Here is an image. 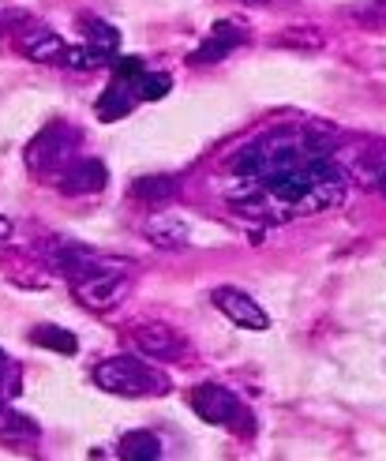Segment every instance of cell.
I'll use <instances>...</instances> for the list:
<instances>
[{
  "mask_svg": "<svg viewBox=\"0 0 386 461\" xmlns=\"http://www.w3.org/2000/svg\"><path fill=\"white\" fill-rule=\"evenodd\" d=\"M346 150L327 128L278 124L225 161L221 192L233 214L282 225L330 211L346 199Z\"/></svg>",
  "mask_w": 386,
  "mask_h": 461,
  "instance_id": "1",
  "label": "cell"
},
{
  "mask_svg": "<svg viewBox=\"0 0 386 461\" xmlns=\"http://www.w3.org/2000/svg\"><path fill=\"white\" fill-rule=\"evenodd\" d=\"M131 282H135V270L128 259H105L98 251L76 274H67V289H72V296L90 312L117 308L131 293Z\"/></svg>",
  "mask_w": 386,
  "mask_h": 461,
  "instance_id": "2",
  "label": "cell"
},
{
  "mask_svg": "<svg viewBox=\"0 0 386 461\" xmlns=\"http://www.w3.org/2000/svg\"><path fill=\"white\" fill-rule=\"evenodd\" d=\"M90 379H94L98 390L117 394V398H166L169 394V375L150 367L147 360H135V357L98 360Z\"/></svg>",
  "mask_w": 386,
  "mask_h": 461,
  "instance_id": "3",
  "label": "cell"
},
{
  "mask_svg": "<svg viewBox=\"0 0 386 461\" xmlns=\"http://www.w3.org/2000/svg\"><path fill=\"white\" fill-rule=\"evenodd\" d=\"M192 409H195V417L199 420H207L214 428H225V431H233V435H252L256 431V412L247 409L233 390H225L218 383H199L192 390Z\"/></svg>",
  "mask_w": 386,
  "mask_h": 461,
  "instance_id": "4",
  "label": "cell"
},
{
  "mask_svg": "<svg viewBox=\"0 0 386 461\" xmlns=\"http://www.w3.org/2000/svg\"><path fill=\"white\" fill-rule=\"evenodd\" d=\"M76 150H79V131L64 121H53L45 124L34 140L27 143V169L38 173V176H57L67 161H76Z\"/></svg>",
  "mask_w": 386,
  "mask_h": 461,
  "instance_id": "5",
  "label": "cell"
},
{
  "mask_svg": "<svg viewBox=\"0 0 386 461\" xmlns=\"http://www.w3.org/2000/svg\"><path fill=\"white\" fill-rule=\"evenodd\" d=\"M147 76V64L139 57H117L112 60V83L105 86V95L98 98L94 113H98V121L112 124V121H121L128 117V113L139 105V83Z\"/></svg>",
  "mask_w": 386,
  "mask_h": 461,
  "instance_id": "6",
  "label": "cell"
},
{
  "mask_svg": "<svg viewBox=\"0 0 386 461\" xmlns=\"http://www.w3.org/2000/svg\"><path fill=\"white\" fill-rule=\"evenodd\" d=\"M211 301L225 319L237 322V327H244V330H266L270 327L266 308L256 301V296H247L244 289H237V285H218L211 293Z\"/></svg>",
  "mask_w": 386,
  "mask_h": 461,
  "instance_id": "7",
  "label": "cell"
},
{
  "mask_svg": "<svg viewBox=\"0 0 386 461\" xmlns=\"http://www.w3.org/2000/svg\"><path fill=\"white\" fill-rule=\"evenodd\" d=\"M131 341L150 360H176L188 353V341L166 322H139V327H131Z\"/></svg>",
  "mask_w": 386,
  "mask_h": 461,
  "instance_id": "8",
  "label": "cell"
},
{
  "mask_svg": "<svg viewBox=\"0 0 386 461\" xmlns=\"http://www.w3.org/2000/svg\"><path fill=\"white\" fill-rule=\"evenodd\" d=\"M109 184V169L98 158H76L57 173V188L64 195H94Z\"/></svg>",
  "mask_w": 386,
  "mask_h": 461,
  "instance_id": "9",
  "label": "cell"
},
{
  "mask_svg": "<svg viewBox=\"0 0 386 461\" xmlns=\"http://www.w3.org/2000/svg\"><path fill=\"white\" fill-rule=\"evenodd\" d=\"M244 38H247V34L237 27V23L221 19V23H214V31L207 34V41H202V45H199V50H195L188 60H192V64H218V60L229 57V53L237 50V45H240Z\"/></svg>",
  "mask_w": 386,
  "mask_h": 461,
  "instance_id": "10",
  "label": "cell"
},
{
  "mask_svg": "<svg viewBox=\"0 0 386 461\" xmlns=\"http://www.w3.org/2000/svg\"><path fill=\"white\" fill-rule=\"evenodd\" d=\"M19 50L27 53V60L34 64H60L64 60V38L57 31H45V27H34L31 34H22L19 38Z\"/></svg>",
  "mask_w": 386,
  "mask_h": 461,
  "instance_id": "11",
  "label": "cell"
},
{
  "mask_svg": "<svg viewBox=\"0 0 386 461\" xmlns=\"http://www.w3.org/2000/svg\"><path fill=\"white\" fill-rule=\"evenodd\" d=\"M188 221L176 218V214H157L147 221V240L154 248H184L188 244Z\"/></svg>",
  "mask_w": 386,
  "mask_h": 461,
  "instance_id": "12",
  "label": "cell"
},
{
  "mask_svg": "<svg viewBox=\"0 0 386 461\" xmlns=\"http://www.w3.org/2000/svg\"><path fill=\"white\" fill-rule=\"evenodd\" d=\"M38 439V424L31 417L15 412L4 398H0V443L8 447H22V443H34Z\"/></svg>",
  "mask_w": 386,
  "mask_h": 461,
  "instance_id": "13",
  "label": "cell"
},
{
  "mask_svg": "<svg viewBox=\"0 0 386 461\" xmlns=\"http://www.w3.org/2000/svg\"><path fill=\"white\" fill-rule=\"evenodd\" d=\"M131 195L135 199H147V203H169L173 195H180V176H169V173L139 176V180L131 184Z\"/></svg>",
  "mask_w": 386,
  "mask_h": 461,
  "instance_id": "14",
  "label": "cell"
},
{
  "mask_svg": "<svg viewBox=\"0 0 386 461\" xmlns=\"http://www.w3.org/2000/svg\"><path fill=\"white\" fill-rule=\"evenodd\" d=\"M162 439L154 431H128L121 439V457L124 461H157L162 457Z\"/></svg>",
  "mask_w": 386,
  "mask_h": 461,
  "instance_id": "15",
  "label": "cell"
},
{
  "mask_svg": "<svg viewBox=\"0 0 386 461\" xmlns=\"http://www.w3.org/2000/svg\"><path fill=\"white\" fill-rule=\"evenodd\" d=\"M112 60H117V53H105V50H98V45L83 41V45H67L60 64H64V68H72V72H94V68L112 64Z\"/></svg>",
  "mask_w": 386,
  "mask_h": 461,
  "instance_id": "16",
  "label": "cell"
},
{
  "mask_svg": "<svg viewBox=\"0 0 386 461\" xmlns=\"http://www.w3.org/2000/svg\"><path fill=\"white\" fill-rule=\"evenodd\" d=\"M31 341L34 345H41V349H53V353H64V357H76L79 353V341H76V334L72 330H64V327H34L31 330Z\"/></svg>",
  "mask_w": 386,
  "mask_h": 461,
  "instance_id": "17",
  "label": "cell"
},
{
  "mask_svg": "<svg viewBox=\"0 0 386 461\" xmlns=\"http://www.w3.org/2000/svg\"><path fill=\"white\" fill-rule=\"evenodd\" d=\"M274 45H285V50H319L323 45V34L315 27H289L274 38Z\"/></svg>",
  "mask_w": 386,
  "mask_h": 461,
  "instance_id": "18",
  "label": "cell"
},
{
  "mask_svg": "<svg viewBox=\"0 0 386 461\" xmlns=\"http://www.w3.org/2000/svg\"><path fill=\"white\" fill-rule=\"evenodd\" d=\"M83 27H86V41L90 45H98V50H105V53H117V45H121V31L117 27H109V23H102V19H86Z\"/></svg>",
  "mask_w": 386,
  "mask_h": 461,
  "instance_id": "19",
  "label": "cell"
},
{
  "mask_svg": "<svg viewBox=\"0 0 386 461\" xmlns=\"http://www.w3.org/2000/svg\"><path fill=\"white\" fill-rule=\"evenodd\" d=\"M169 86H173V79L166 72H147L143 83H139V98L143 102H162L169 95Z\"/></svg>",
  "mask_w": 386,
  "mask_h": 461,
  "instance_id": "20",
  "label": "cell"
},
{
  "mask_svg": "<svg viewBox=\"0 0 386 461\" xmlns=\"http://www.w3.org/2000/svg\"><path fill=\"white\" fill-rule=\"evenodd\" d=\"M19 23H27V12H19V8H0V38H4L12 27H19Z\"/></svg>",
  "mask_w": 386,
  "mask_h": 461,
  "instance_id": "21",
  "label": "cell"
},
{
  "mask_svg": "<svg viewBox=\"0 0 386 461\" xmlns=\"http://www.w3.org/2000/svg\"><path fill=\"white\" fill-rule=\"evenodd\" d=\"M4 379H15V367H12L8 353H4V349H0V386H4Z\"/></svg>",
  "mask_w": 386,
  "mask_h": 461,
  "instance_id": "22",
  "label": "cell"
},
{
  "mask_svg": "<svg viewBox=\"0 0 386 461\" xmlns=\"http://www.w3.org/2000/svg\"><path fill=\"white\" fill-rule=\"evenodd\" d=\"M12 237V221L4 218V214H0V240H8Z\"/></svg>",
  "mask_w": 386,
  "mask_h": 461,
  "instance_id": "23",
  "label": "cell"
},
{
  "mask_svg": "<svg viewBox=\"0 0 386 461\" xmlns=\"http://www.w3.org/2000/svg\"><path fill=\"white\" fill-rule=\"evenodd\" d=\"M382 192H386V173H382Z\"/></svg>",
  "mask_w": 386,
  "mask_h": 461,
  "instance_id": "24",
  "label": "cell"
},
{
  "mask_svg": "<svg viewBox=\"0 0 386 461\" xmlns=\"http://www.w3.org/2000/svg\"><path fill=\"white\" fill-rule=\"evenodd\" d=\"M259 5H266V0H259Z\"/></svg>",
  "mask_w": 386,
  "mask_h": 461,
  "instance_id": "25",
  "label": "cell"
}]
</instances>
